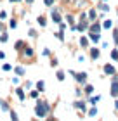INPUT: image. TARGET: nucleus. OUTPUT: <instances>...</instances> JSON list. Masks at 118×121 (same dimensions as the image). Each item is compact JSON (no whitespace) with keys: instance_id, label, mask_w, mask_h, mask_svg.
Masks as SVG:
<instances>
[{"instance_id":"f257e3e1","label":"nucleus","mask_w":118,"mask_h":121,"mask_svg":"<svg viewBox=\"0 0 118 121\" xmlns=\"http://www.w3.org/2000/svg\"><path fill=\"white\" fill-rule=\"evenodd\" d=\"M104 71H106V74H113V73H115V68H113L111 64H106V66H104Z\"/></svg>"},{"instance_id":"f03ea898","label":"nucleus","mask_w":118,"mask_h":121,"mask_svg":"<svg viewBox=\"0 0 118 121\" xmlns=\"http://www.w3.org/2000/svg\"><path fill=\"white\" fill-rule=\"evenodd\" d=\"M90 56H92V59H97L99 57V50L97 48H90Z\"/></svg>"},{"instance_id":"7ed1b4c3","label":"nucleus","mask_w":118,"mask_h":121,"mask_svg":"<svg viewBox=\"0 0 118 121\" xmlns=\"http://www.w3.org/2000/svg\"><path fill=\"white\" fill-rule=\"evenodd\" d=\"M16 74H19V76L24 74V68H23V66H18V68H16Z\"/></svg>"},{"instance_id":"20e7f679","label":"nucleus","mask_w":118,"mask_h":121,"mask_svg":"<svg viewBox=\"0 0 118 121\" xmlns=\"http://www.w3.org/2000/svg\"><path fill=\"white\" fill-rule=\"evenodd\" d=\"M111 93H113V95H116V93H118V83H113V88H111Z\"/></svg>"},{"instance_id":"39448f33","label":"nucleus","mask_w":118,"mask_h":121,"mask_svg":"<svg viewBox=\"0 0 118 121\" xmlns=\"http://www.w3.org/2000/svg\"><path fill=\"white\" fill-rule=\"evenodd\" d=\"M111 59H113V60H118V50H113V52H111Z\"/></svg>"},{"instance_id":"423d86ee","label":"nucleus","mask_w":118,"mask_h":121,"mask_svg":"<svg viewBox=\"0 0 118 121\" xmlns=\"http://www.w3.org/2000/svg\"><path fill=\"white\" fill-rule=\"evenodd\" d=\"M89 19H90V21L95 19V10H90V12H89Z\"/></svg>"},{"instance_id":"0eeeda50","label":"nucleus","mask_w":118,"mask_h":121,"mask_svg":"<svg viewBox=\"0 0 118 121\" xmlns=\"http://www.w3.org/2000/svg\"><path fill=\"white\" fill-rule=\"evenodd\" d=\"M24 54H26L28 57H30V56H33V48H30V47H28L26 50H24Z\"/></svg>"},{"instance_id":"6e6552de","label":"nucleus","mask_w":118,"mask_h":121,"mask_svg":"<svg viewBox=\"0 0 118 121\" xmlns=\"http://www.w3.org/2000/svg\"><path fill=\"white\" fill-rule=\"evenodd\" d=\"M90 31H92V33H97V31H99V24H94L92 28H90Z\"/></svg>"},{"instance_id":"1a4fd4ad","label":"nucleus","mask_w":118,"mask_h":121,"mask_svg":"<svg viewBox=\"0 0 118 121\" xmlns=\"http://www.w3.org/2000/svg\"><path fill=\"white\" fill-rule=\"evenodd\" d=\"M23 47H24V42H18V43H16V48H18V50L23 48Z\"/></svg>"},{"instance_id":"9d476101","label":"nucleus","mask_w":118,"mask_h":121,"mask_svg":"<svg viewBox=\"0 0 118 121\" xmlns=\"http://www.w3.org/2000/svg\"><path fill=\"white\" fill-rule=\"evenodd\" d=\"M80 45H82V47H87V38H82V40H80Z\"/></svg>"},{"instance_id":"9b49d317","label":"nucleus","mask_w":118,"mask_h":121,"mask_svg":"<svg viewBox=\"0 0 118 121\" xmlns=\"http://www.w3.org/2000/svg\"><path fill=\"white\" fill-rule=\"evenodd\" d=\"M38 23H40L42 26H45V19H43V17H38Z\"/></svg>"},{"instance_id":"f8f14e48","label":"nucleus","mask_w":118,"mask_h":121,"mask_svg":"<svg viewBox=\"0 0 118 121\" xmlns=\"http://www.w3.org/2000/svg\"><path fill=\"white\" fill-rule=\"evenodd\" d=\"M52 2L54 0H45V5H52Z\"/></svg>"},{"instance_id":"ddd939ff","label":"nucleus","mask_w":118,"mask_h":121,"mask_svg":"<svg viewBox=\"0 0 118 121\" xmlns=\"http://www.w3.org/2000/svg\"><path fill=\"white\" fill-rule=\"evenodd\" d=\"M0 59H5V54L4 52H0Z\"/></svg>"},{"instance_id":"4468645a","label":"nucleus","mask_w":118,"mask_h":121,"mask_svg":"<svg viewBox=\"0 0 118 121\" xmlns=\"http://www.w3.org/2000/svg\"><path fill=\"white\" fill-rule=\"evenodd\" d=\"M10 2H18V0H10Z\"/></svg>"}]
</instances>
